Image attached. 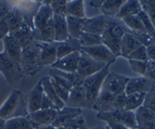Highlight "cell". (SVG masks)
<instances>
[{
    "label": "cell",
    "mask_w": 155,
    "mask_h": 129,
    "mask_svg": "<svg viewBox=\"0 0 155 129\" xmlns=\"http://www.w3.org/2000/svg\"><path fill=\"white\" fill-rule=\"evenodd\" d=\"M128 31L121 20L117 18H107V23L101 35L102 44L107 47L115 56L120 57L121 40L124 34Z\"/></svg>",
    "instance_id": "6da1fadb"
},
{
    "label": "cell",
    "mask_w": 155,
    "mask_h": 129,
    "mask_svg": "<svg viewBox=\"0 0 155 129\" xmlns=\"http://www.w3.org/2000/svg\"><path fill=\"white\" fill-rule=\"evenodd\" d=\"M110 65L111 64H107L101 71H98V73H96L91 76H88L84 80L83 88L85 90V93H86V100L88 108L92 110L94 105H95L99 93L101 91L104 82L107 76V74L110 73Z\"/></svg>",
    "instance_id": "7a4b0ae2"
},
{
    "label": "cell",
    "mask_w": 155,
    "mask_h": 129,
    "mask_svg": "<svg viewBox=\"0 0 155 129\" xmlns=\"http://www.w3.org/2000/svg\"><path fill=\"white\" fill-rule=\"evenodd\" d=\"M21 68L24 73L29 76H35L38 71L41 70V44L38 41H34L33 44L23 49Z\"/></svg>",
    "instance_id": "3957f363"
},
{
    "label": "cell",
    "mask_w": 155,
    "mask_h": 129,
    "mask_svg": "<svg viewBox=\"0 0 155 129\" xmlns=\"http://www.w3.org/2000/svg\"><path fill=\"white\" fill-rule=\"evenodd\" d=\"M96 117L99 120L104 121L106 123L114 122L122 124V125L126 126L129 129H137L134 111H126L124 108H122V110H114L110 111H104V113H97Z\"/></svg>",
    "instance_id": "277c9868"
},
{
    "label": "cell",
    "mask_w": 155,
    "mask_h": 129,
    "mask_svg": "<svg viewBox=\"0 0 155 129\" xmlns=\"http://www.w3.org/2000/svg\"><path fill=\"white\" fill-rule=\"evenodd\" d=\"M128 80L129 78L126 76L110 73L104 82L101 91L114 96V97H117L120 94L125 93V88Z\"/></svg>",
    "instance_id": "5b68a950"
},
{
    "label": "cell",
    "mask_w": 155,
    "mask_h": 129,
    "mask_svg": "<svg viewBox=\"0 0 155 129\" xmlns=\"http://www.w3.org/2000/svg\"><path fill=\"white\" fill-rule=\"evenodd\" d=\"M0 73L8 84H14L23 76V70L8 57L5 52H0Z\"/></svg>",
    "instance_id": "8992f818"
},
{
    "label": "cell",
    "mask_w": 155,
    "mask_h": 129,
    "mask_svg": "<svg viewBox=\"0 0 155 129\" xmlns=\"http://www.w3.org/2000/svg\"><path fill=\"white\" fill-rule=\"evenodd\" d=\"M104 66H106V64L94 60L90 56H88L87 54H85L84 52L81 51V56H80V61H79V65H78L77 73L82 78L86 79L88 76H91L93 74H95L96 73H98V71H101Z\"/></svg>",
    "instance_id": "52a82bcc"
},
{
    "label": "cell",
    "mask_w": 155,
    "mask_h": 129,
    "mask_svg": "<svg viewBox=\"0 0 155 129\" xmlns=\"http://www.w3.org/2000/svg\"><path fill=\"white\" fill-rule=\"evenodd\" d=\"M81 51L90 56L92 59L106 64V65L114 63L115 60H116V56L104 44L94 47H89V48H82Z\"/></svg>",
    "instance_id": "ba28073f"
},
{
    "label": "cell",
    "mask_w": 155,
    "mask_h": 129,
    "mask_svg": "<svg viewBox=\"0 0 155 129\" xmlns=\"http://www.w3.org/2000/svg\"><path fill=\"white\" fill-rule=\"evenodd\" d=\"M155 83L147 79L146 76H137V78H129L127 85L125 88V94L130 95V94L136 93H148L150 89Z\"/></svg>",
    "instance_id": "9c48e42d"
},
{
    "label": "cell",
    "mask_w": 155,
    "mask_h": 129,
    "mask_svg": "<svg viewBox=\"0 0 155 129\" xmlns=\"http://www.w3.org/2000/svg\"><path fill=\"white\" fill-rule=\"evenodd\" d=\"M81 51L74 52L68 56H65L61 59H58L53 65L51 66L53 69L63 71V73H77L78 65H79Z\"/></svg>",
    "instance_id": "30bf717a"
},
{
    "label": "cell",
    "mask_w": 155,
    "mask_h": 129,
    "mask_svg": "<svg viewBox=\"0 0 155 129\" xmlns=\"http://www.w3.org/2000/svg\"><path fill=\"white\" fill-rule=\"evenodd\" d=\"M2 40H3L4 52H5L9 58H11L17 65H19L20 67H21L22 51H23L21 44H20L19 41L12 35H11V34L7 35L6 37H4Z\"/></svg>",
    "instance_id": "8fae6325"
},
{
    "label": "cell",
    "mask_w": 155,
    "mask_h": 129,
    "mask_svg": "<svg viewBox=\"0 0 155 129\" xmlns=\"http://www.w3.org/2000/svg\"><path fill=\"white\" fill-rule=\"evenodd\" d=\"M44 95V88H42L41 82L39 81L30 90L27 96V114H31L41 110Z\"/></svg>",
    "instance_id": "7c38bea8"
},
{
    "label": "cell",
    "mask_w": 155,
    "mask_h": 129,
    "mask_svg": "<svg viewBox=\"0 0 155 129\" xmlns=\"http://www.w3.org/2000/svg\"><path fill=\"white\" fill-rule=\"evenodd\" d=\"M22 93L20 90H14L12 91L11 94L7 96L3 103L0 106V118L3 120H7L11 118V116L14 114V111L17 110L21 99Z\"/></svg>",
    "instance_id": "4fadbf2b"
},
{
    "label": "cell",
    "mask_w": 155,
    "mask_h": 129,
    "mask_svg": "<svg viewBox=\"0 0 155 129\" xmlns=\"http://www.w3.org/2000/svg\"><path fill=\"white\" fill-rule=\"evenodd\" d=\"M107 23V18L101 14L90 17V18H86L84 22V32L101 36L104 29H106Z\"/></svg>",
    "instance_id": "5bb4252c"
},
{
    "label": "cell",
    "mask_w": 155,
    "mask_h": 129,
    "mask_svg": "<svg viewBox=\"0 0 155 129\" xmlns=\"http://www.w3.org/2000/svg\"><path fill=\"white\" fill-rule=\"evenodd\" d=\"M34 127L36 126L52 125L58 115V110H39L31 114H27Z\"/></svg>",
    "instance_id": "9a60e30c"
},
{
    "label": "cell",
    "mask_w": 155,
    "mask_h": 129,
    "mask_svg": "<svg viewBox=\"0 0 155 129\" xmlns=\"http://www.w3.org/2000/svg\"><path fill=\"white\" fill-rule=\"evenodd\" d=\"M53 17L54 12L51 5L41 3V6L38 7L33 17V30H41L45 28L50 23V21L53 20Z\"/></svg>",
    "instance_id": "2e32d148"
},
{
    "label": "cell",
    "mask_w": 155,
    "mask_h": 129,
    "mask_svg": "<svg viewBox=\"0 0 155 129\" xmlns=\"http://www.w3.org/2000/svg\"><path fill=\"white\" fill-rule=\"evenodd\" d=\"M137 129H154L155 128V113L146 106H141L134 111Z\"/></svg>",
    "instance_id": "e0dca14e"
},
{
    "label": "cell",
    "mask_w": 155,
    "mask_h": 129,
    "mask_svg": "<svg viewBox=\"0 0 155 129\" xmlns=\"http://www.w3.org/2000/svg\"><path fill=\"white\" fill-rule=\"evenodd\" d=\"M82 116V110L80 108H69V106H64L63 108L58 111V115H57L56 120L54 121V123L52 125L55 128L63 127L66 126L68 123H71L72 120H74L76 118Z\"/></svg>",
    "instance_id": "ac0fdd59"
},
{
    "label": "cell",
    "mask_w": 155,
    "mask_h": 129,
    "mask_svg": "<svg viewBox=\"0 0 155 129\" xmlns=\"http://www.w3.org/2000/svg\"><path fill=\"white\" fill-rule=\"evenodd\" d=\"M65 105L69 106V108H80V110H82V108H88V106H87V100H86V93H85L83 85L74 87L71 89Z\"/></svg>",
    "instance_id": "d6986e66"
},
{
    "label": "cell",
    "mask_w": 155,
    "mask_h": 129,
    "mask_svg": "<svg viewBox=\"0 0 155 129\" xmlns=\"http://www.w3.org/2000/svg\"><path fill=\"white\" fill-rule=\"evenodd\" d=\"M41 44V66H52L57 61V43Z\"/></svg>",
    "instance_id": "ffe728a7"
},
{
    "label": "cell",
    "mask_w": 155,
    "mask_h": 129,
    "mask_svg": "<svg viewBox=\"0 0 155 129\" xmlns=\"http://www.w3.org/2000/svg\"><path fill=\"white\" fill-rule=\"evenodd\" d=\"M54 31H55V43H62L69 38L68 28L66 24V16L54 15L53 17Z\"/></svg>",
    "instance_id": "44dd1931"
},
{
    "label": "cell",
    "mask_w": 155,
    "mask_h": 129,
    "mask_svg": "<svg viewBox=\"0 0 155 129\" xmlns=\"http://www.w3.org/2000/svg\"><path fill=\"white\" fill-rule=\"evenodd\" d=\"M143 46L141 44V41L137 38L131 32L127 31L124 36L122 37L121 40V49H120V56L127 58L132 52L136 49H137L139 47Z\"/></svg>",
    "instance_id": "7402d4cb"
},
{
    "label": "cell",
    "mask_w": 155,
    "mask_h": 129,
    "mask_svg": "<svg viewBox=\"0 0 155 129\" xmlns=\"http://www.w3.org/2000/svg\"><path fill=\"white\" fill-rule=\"evenodd\" d=\"M82 49L79 39L69 37L67 40L62 43H57V60L65 56H68L74 52H80Z\"/></svg>",
    "instance_id": "603a6c76"
},
{
    "label": "cell",
    "mask_w": 155,
    "mask_h": 129,
    "mask_svg": "<svg viewBox=\"0 0 155 129\" xmlns=\"http://www.w3.org/2000/svg\"><path fill=\"white\" fill-rule=\"evenodd\" d=\"M11 35H12L17 40L19 41V44H21L22 49L26 48V47L30 46L31 44H33L35 41L34 38V33H33V29L31 27L25 25L22 28H20L19 30L12 32L11 33Z\"/></svg>",
    "instance_id": "cb8c5ba5"
},
{
    "label": "cell",
    "mask_w": 155,
    "mask_h": 129,
    "mask_svg": "<svg viewBox=\"0 0 155 129\" xmlns=\"http://www.w3.org/2000/svg\"><path fill=\"white\" fill-rule=\"evenodd\" d=\"M41 85H42V88H44V93L45 95H47L48 97L51 99L52 101L55 103V105L57 106V108L61 110L65 106V103L59 98V96L57 95L56 91H55L53 85H52V82H51V78L50 76H44V78L41 80Z\"/></svg>",
    "instance_id": "d4e9b609"
},
{
    "label": "cell",
    "mask_w": 155,
    "mask_h": 129,
    "mask_svg": "<svg viewBox=\"0 0 155 129\" xmlns=\"http://www.w3.org/2000/svg\"><path fill=\"white\" fill-rule=\"evenodd\" d=\"M124 3H125V0H106L104 1L101 8V15H104L107 18H117Z\"/></svg>",
    "instance_id": "484cf974"
},
{
    "label": "cell",
    "mask_w": 155,
    "mask_h": 129,
    "mask_svg": "<svg viewBox=\"0 0 155 129\" xmlns=\"http://www.w3.org/2000/svg\"><path fill=\"white\" fill-rule=\"evenodd\" d=\"M12 6L7 2H0V39L9 35L8 14Z\"/></svg>",
    "instance_id": "4316f807"
},
{
    "label": "cell",
    "mask_w": 155,
    "mask_h": 129,
    "mask_svg": "<svg viewBox=\"0 0 155 129\" xmlns=\"http://www.w3.org/2000/svg\"><path fill=\"white\" fill-rule=\"evenodd\" d=\"M86 19V18H85ZM85 19L74 18L71 16H66V24L68 28V33L71 38L79 39L82 33L84 32V22Z\"/></svg>",
    "instance_id": "83f0119b"
},
{
    "label": "cell",
    "mask_w": 155,
    "mask_h": 129,
    "mask_svg": "<svg viewBox=\"0 0 155 129\" xmlns=\"http://www.w3.org/2000/svg\"><path fill=\"white\" fill-rule=\"evenodd\" d=\"M5 129H34V125L28 115L18 116L7 119L5 121Z\"/></svg>",
    "instance_id": "f1b7e54d"
},
{
    "label": "cell",
    "mask_w": 155,
    "mask_h": 129,
    "mask_svg": "<svg viewBox=\"0 0 155 129\" xmlns=\"http://www.w3.org/2000/svg\"><path fill=\"white\" fill-rule=\"evenodd\" d=\"M35 41L38 43H55V31L53 20L41 30H33Z\"/></svg>",
    "instance_id": "f546056e"
},
{
    "label": "cell",
    "mask_w": 155,
    "mask_h": 129,
    "mask_svg": "<svg viewBox=\"0 0 155 129\" xmlns=\"http://www.w3.org/2000/svg\"><path fill=\"white\" fill-rule=\"evenodd\" d=\"M141 11L142 6L140 4V1H137V0H128V1H125V3L122 5L118 16H117V19L122 20L125 17L137 16L141 12Z\"/></svg>",
    "instance_id": "4dcf8cb0"
},
{
    "label": "cell",
    "mask_w": 155,
    "mask_h": 129,
    "mask_svg": "<svg viewBox=\"0 0 155 129\" xmlns=\"http://www.w3.org/2000/svg\"><path fill=\"white\" fill-rule=\"evenodd\" d=\"M66 16H71L74 18L85 19L86 11H85V2L81 0L67 1L66 4Z\"/></svg>",
    "instance_id": "1f68e13d"
},
{
    "label": "cell",
    "mask_w": 155,
    "mask_h": 129,
    "mask_svg": "<svg viewBox=\"0 0 155 129\" xmlns=\"http://www.w3.org/2000/svg\"><path fill=\"white\" fill-rule=\"evenodd\" d=\"M145 95H146L145 93H136V94H130V95H126L124 110L136 111L137 108L143 106Z\"/></svg>",
    "instance_id": "d6a6232c"
},
{
    "label": "cell",
    "mask_w": 155,
    "mask_h": 129,
    "mask_svg": "<svg viewBox=\"0 0 155 129\" xmlns=\"http://www.w3.org/2000/svg\"><path fill=\"white\" fill-rule=\"evenodd\" d=\"M121 21L122 23L125 25V27L129 32H146L141 20H140L137 16L125 17Z\"/></svg>",
    "instance_id": "836d02e7"
},
{
    "label": "cell",
    "mask_w": 155,
    "mask_h": 129,
    "mask_svg": "<svg viewBox=\"0 0 155 129\" xmlns=\"http://www.w3.org/2000/svg\"><path fill=\"white\" fill-rule=\"evenodd\" d=\"M80 44L82 48H89V47L98 46V44H102L101 36L95 35V34L87 33V32H83L82 35L79 38Z\"/></svg>",
    "instance_id": "e575fe53"
},
{
    "label": "cell",
    "mask_w": 155,
    "mask_h": 129,
    "mask_svg": "<svg viewBox=\"0 0 155 129\" xmlns=\"http://www.w3.org/2000/svg\"><path fill=\"white\" fill-rule=\"evenodd\" d=\"M50 70H51L52 73L58 74V76H62V78L67 80L72 85V87L82 86L84 83L85 79L82 78L78 73H63V71H60V70H57V69H53V68H51Z\"/></svg>",
    "instance_id": "d590c367"
},
{
    "label": "cell",
    "mask_w": 155,
    "mask_h": 129,
    "mask_svg": "<svg viewBox=\"0 0 155 129\" xmlns=\"http://www.w3.org/2000/svg\"><path fill=\"white\" fill-rule=\"evenodd\" d=\"M140 4L143 11L149 17L155 27V0H142L140 1Z\"/></svg>",
    "instance_id": "8d00e7d4"
},
{
    "label": "cell",
    "mask_w": 155,
    "mask_h": 129,
    "mask_svg": "<svg viewBox=\"0 0 155 129\" xmlns=\"http://www.w3.org/2000/svg\"><path fill=\"white\" fill-rule=\"evenodd\" d=\"M127 60H136V61H148V53H147V47L141 46L127 57Z\"/></svg>",
    "instance_id": "74e56055"
},
{
    "label": "cell",
    "mask_w": 155,
    "mask_h": 129,
    "mask_svg": "<svg viewBox=\"0 0 155 129\" xmlns=\"http://www.w3.org/2000/svg\"><path fill=\"white\" fill-rule=\"evenodd\" d=\"M137 17H139L140 20H141L142 24H143V26H144V28H145V30H146L147 33H149L150 35L155 37V27H154V25L151 22V20L149 19V17L143 11V9H142L141 12L137 15Z\"/></svg>",
    "instance_id": "f35d334b"
},
{
    "label": "cell",
    "mask_w": 155,
    "mask_h": 129,
    "mask_svg": "<svg viewBox=\"0 0 155 129\" xmlns=\"http://www.w3.org/2000/svg\"><path fill=\"white\" fill-rule=\"evenodd\" d=\"M128 64L130 68L136 73L140 74V76H145L147 71V61H136L128 60Z\"/></svg>",
    "instance_id": "ab89813d"
},
{
    "label": "cell",
    "mask_w": 155,
    "mask_h": 129,
    "mask_svg": "<svg viewBox=\"0 0 155 129\" xmlns=\"http://www.w3.org/2000/svg\"><path fill=\"white\" fill-rule=\"evenodd\" d=\"M66 0H53L51 7L53 9L54 15L59 16H66Z\"/></svg>",
    "instance_id": "60d3db41"
},
{
    "label": "cell",
    "mask_w": 155,
    "mask_h": 129,
    "mask_svg": "<svg viewBox=\"0 0 155 129\" xmlns=\"http://www.w3.org/2000/svg\"><path fill=\"white\" fill-rule=\"evenodd\" d=\"M143 105L155 113V84L152 86V88L150 89L149 92L146 93V95H145Z\"/></svg>",
    "instance_id": "b9f144b4"
},
{
    "label": "cell",
    "mask_w": 155,
    "mask_h": 129,
    "mask_svg": "<svg viewBox=\"0 0 155 129\" xmlns=\"http://www.w3.org/2000/svg\"><path fill=\"white\" fill-rule=\"evenodd\" d=\"M67 129H87L86 124H85V120L82 116L76 118L74 120H72L71 123H68L65 126Z\"/></svg>",
    "instance_id": "7bdbcfd3"
},
{
    "label": "cell",
    "mask_w": 155,
    "mask_h": 129,
    "mask_svg": "<svg viewBox=\"0 0 155 129\" xmlns=\"http://www.w3.org/2000/svg\"><path fill=\"white\" fill-rule=\"evenodd\" d=\"M145 76L147 79H149L150 81H152L153 83H155V61H147V71Z\"/></svg>",
    "instance_id": "ee69618b"
},
{
    "label": "cell",
    "mask_w": 155,
    "mask_h": 129,
    "mask_svg": "<svg viewBox=\"0 0 155 129\" xmlns=\"http://www.w3.org/2000/svg\"><path fill=\"white\" fill-rule=\"evenodd\" d=\"M41 110H58V108H57V106L55 105V103L48 97V96L44 95Z\"/></svg>",
    "instance_id": "f6af8a7d"
},
{
    "label": "cell",
    "mask_w": 155,
    "mask_h": 129,
    "mask_svg": "<svg viewBox=\"0 0 155 129\" xmlns=\"http://www.w3.org/2000/svg\"><path fill=\"white\" fill-rule=\"evenodd\" d=\"M85 2V5H88L89 7L93 9H97V11H101V5L104 3V1H84Z\"/></svg>",
    "instance_id": "bcb514c9"
},
{
    "label": "cell",
    "mask_w": 155,
    "mask_h": 129,
    "mask_svg": "<svg viewBox=\"0 0 155 129\" xmlns=\"http://www.w3.org/2000/svg\"><path fill=\"white\" fill-rule=\"evenodd\" d=\"M147 53H148L149 60L155 61V44H152L147 47Z\"/></svg>",
    "instance_id": "7dc6e473"
},
{
    "label": "cell",
    "mask_w": 155,
    "mask_h": 129,
    "mask_svg": "<svg viewBox=\"0 0 155 129\" xmlns=\"http://www.w3.org/2000/svg\"><path fill=\"white\" fill-rule=\"evenodd\" d=\"M107 127L109 128V129H129V128H127L126 126L122 125V124L114 123V122L107 123Z\"/></svg>",
    "instance_id": "c3c4849f"
},
{
    "label": "cell",
    "mask_w": 155,
    "mask_h": 129,
    "mask_svg": "<svg viewBox=\"0 0 155 129\" xmlns=\"http://www.w3.org/2000/svg\"><path fill=\"white\" fill-rule=\"evenodd\" d=\"M34 129H56L53 125H47V126H36Z\"/></svg>",
    "instance_id": "681fc988"
},
{
    "label": "cell",
    "mask_w": 155,
    "mask_h": 129,
    "mask_svg": "<svg viewBox=\"0 0 155 129\" xmlns=\"http://www.w3.org/2000/svg\"><path fill=\"white\" fill-rule=\"evenodd\" d=\"M0 129H5V120L0 118Z\"/></svg>",
    "instance_id": "f907efd6"
},
{
    "label": "cell",
    "mask_w": 155,
    "mask_h": 129,
    "mask_svg": "<svg viewBox=\"0 0 155 129\" xmlns=\"http://www.w3.org/2000/svg\"><path fill=\"white\" fill-rule=\"evenodd\" d=\"M87 129H109L107 126H96V127H92V128H87Z\"/></svg>",
    "instance_id": "816d5d0a"
},
{
    "label": "cell",
    "mask_w": 155,
    "mask_h": 129,
    "mask_svg": "<svg viewBox=\"0 0 155 129\" xmlns=\"http://www.w3.org/2000/svg\"><path fill=\"white\" fill-rule=\"evenodd\" d=\"M56 129H67L65 126H63V127H59V128H56Z\"/></svg>",
    "instance_id": "f5cc1de1"
},
{
    "label": "cell",
    "mask_w": 155,
    "mask_h": 129,
    "mask_svg": "<svg viewBox=\"0 0 155 129\" xmlns=\"http://www.w3.org/2000/svg\"><path fill=\"white\" fill-rule=\"evenodd\" d=\"M154 129H155V128H154Z\"/></svg>",
    "instance_id": "db71d44e"
}]
</instances>
